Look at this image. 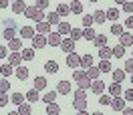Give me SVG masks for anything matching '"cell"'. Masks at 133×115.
Wrapping results in <instances>:
<instances>
[{
    "label": "cell",
    "instance_id": "22",
    "mask_svg": "<svg viewBox=\"0 0 133 115\" xmlns=\"http://www.w3.org/2000/svg\"><path fill=\"white\" fill-rule=\"evenodd\" d=\"M93 20H95V22H99V24H103V22L107 20L105 10H95V12H93Z\"/></svg>",
    "mask_w": 133,
    "mask_h": 115
},
{
    "label": "cell",
    "instance_id": "21",
    "mask_svg": "<svg viewBox=\"0 0 133 115\" xmlns=\"http://www.w3.org/2000/svg\"><path fill=\"white\" fill-rule=\"evenodd\" d=\"M69 6H71V12H73V14H83V4H81V0H73Z\"/></svg>",
    "mask_w": 133,
    "mask_h": 115
},
{
    "label": "cell",
    "instance_id": "1",
    "mask_svg": "<svg viewBox=\"0 0 133 115\" xmlns=\"http://www.w3.org/2000/svg\"><path fill=\"white\" fill-rule=\"evenodd\" d=\"M24 16L30 18V20H34V22H41L42 18H44V12H42V10H38L36 6H26Z\"/></svg>",
    "mask_w": 133,
    "mask_h": 115
},
{
    "label": "cell",
    "instance_id": "12",
    "mask_svg": "<svg viewBox=\"0 0 133 115\" xmlns=\"http://www.w3.org/2000/svg\"><path fill=\"white\" fill-rule=\"evenodd\" d=\"M36 33H41V34H49V33H50V22H46V20H41V22H36Z\"/></svg>",
    "mask_w": 133,
    "mask_h": 115
},
{
    "label": "cell",
    "instance_id": "48",
    "mask_svg": "<svg viewBox=\"0 0 133 115\" xmlns=\"http://www.w3.org/2000/svg\"><path fill=\"white\" fill-rule=\"evenodd\" d=\"M49 2H50V0H36L34 6H36L38 10H44V8H49Z\"/></svg>",
    "mask_w": 133,
    "mask_h": 115
},
{
    "label": "cell",
    "instance_id": "31",
    "mask_svg": "<svg viewBox=\"0 0 133 115\" xmlns=\"http://www.w3.org/2000/svg\"><path fill=\"white\" fill-rule=\"evenodd\" d=\"M30 111H32V107H30V101H24V103H20V105H18V113L28 115Z\"/></svg>",
    "mask_w": 133,
    "mask_h": 115
},
{
    "label": "cell",
    "instance_id": "28",
    "mask_svg": "<svg viewBox=\"0 0 133 115\" xmlns=\"http://www.w3.org/2000/svg\"><path fill=\"white\" fill-rule=\"evenodd\" d=\"M99 57L101 59H111V57H113V49L107 47V44H105V47H101V49H99Z\"/></svg>",
    "mask_w": 133,
    "mask_h": 115
},
{
    "label": "cell",
    "instance_id": "47",
    "mask_svg": "<svg viewBox=\"0 0 133 115\" xmlns=\"http://www.w3.org/2000/svg\"><path fill=\"white\" fill-rule=\"evenodd\" d=\"M111 95H105V93H101V97H99V103L101 105H111Z\"/></svg>",
    "mask_w": 133,
    "mask_h": 115
},
{
    "label": "cell",
    "instance_id": "56",
    "mask_svg": "<svg viewBox=\"0 0 133 115\" xmlns=\"http://www.w3.org/2000/svg\"><path fill=\"white\" fill-rule=\"evenodd\" d=\"M4 28H16V22H14L12 18H6V20H4Z\"/></svg>",
    "mask_w": 133,
    "mask_h": 115
},
{
    "label": "cell",
    "instance_id": "54",
    "mask_svg": "<svg viewBox=\"0 0 133 115\" xmlns=\"http://www.w3.org/2000/svg\"><path fill=\"white\" fill-rule=\"evenodd\" d=\"M8 47H2V44H0V61H2V59H6L8 57Z\"/></svg>",
    "mask_w": 133,
    "mask_h": 115
},
{
    "label": "cell",
    "instance_id": "6",
    "mask_svg": "<svg viewBox=\"0 0 133 115\" xmlns=\"http://www.w3.org/2000/svg\"><path fill=\"white\" fill-rule=\"evenodd\" d=\"M111 107H113V111H123V107H125V97H121V95L113 97V99H111Z\"/></svg>",
    "mask_w": 133,
    "mask_h": 115
},
{
    "label": "cell",
    "instance_id": "16",
    "mask_svg": "<svg viewBox=\"0 0 133 115\" xmlns=\"http://www.w3.org/2000/svg\"><path fill=\"white\" fill-rule=\"evenodd\" d=\"M73 107H75L79 113H81V111H87V99H79V97H75V101H73Z\"/></svg>",
    "mask_w": 133,
    "mask_h": 115
},
{
    "label": "cell",
    "instance_id": "37",
    "mask_svg": "<svg viewBox=\"0 0 133 115\" xmlns=\"http://www.w3.org/2000/svg\"><path fill=\"white\" fill-rule=\"evenodd\" d=\"M16 28H4V33H2V36L6 39V41H12V39H16Z\"/></svg>",
    "mask_w": 133,
    "mask_h": 115
},
{
    "label": "cell",
    "instance_id": "11",
    "mask_svg": "<svg viewBox=\"0 0 133 115\" xmlns=\"http://www.w3.org/2000/svg\"><path fill=\"white\" fill-rule=\"evenodd\" d=\"M57 14H58L61 18H66L69 14H71V6H69V4H65V2H61V4L57 6Z\"/></svg>",
    "mask_w": 133,
    "mask_h": 115
},
{
    "label": "cell",
    "instance_id": "29",
    "mask_svg": "<svg viewBox=\"0 0 133 115\" xmlns=\"http://www.w3.org/2000/svg\"><path fill=\"white\" fill-rule=\"evenodd\" d=\"M99 67H89V69H87V77H89V79H91V81H95V79H99Z\"/></svg>",
    "mask_w": 133,
    "mask_h": 115
},
{
    "label": "cell",
    "instance_id": "2",
    "mask_svg": "<svg viewBox=\"0 0 133 115\" xmlns=\"http://www.w3.org/2000/svg\"><path fill=\"white\" fill-rule=\"evenodd\" d=\"M49 42H46V36L44 34H41V33H36L32 36V49H44Z\"/></svg>",
    "mask_w": 133,
    "mask_h": 115
},
{
    "label": "cell",
    "instance_id": "34",
    "mask_svg": "<svg viewBox=\"0 0 133 115\" xmlns=\"http://www.w3.org/2000/svg\"><path fill=\"white\" fill-rule=\"evenodd\" d=\"M24 97H26V101H30V103H34L36 99H41V97H38V89H34V87L28 91V93H26Z\"/></svg>",
    "mask_w": 133,
    "mask_h": 115
},
{
    "label": "cell",
    "instance_id": "41",
    "mask_svg": "<svg viewBox=\"0 0 133 115\" xmlns=\"http://www.w3.org/2000/svg\"><path fill=\"white\" fill-rule=\"evenodd\" d=\"M57 95H58V91H49V93L42 95V101H44V103H50V101L57 99Z\"/></svg>",
    "mask_w": 133,
    "mask_h": 115
},
{
    "label": "cell",
    "instance_id": "57",
    "mask_svg": "<svg viewBox=\"0 0 133 115\" xmlns=\"http://www.w3.org/2000/svg\"><path fill=\"white\" fill-rule=\"evenodd\" d=\"M125 26H127V28H133V14H129V18L125 20Z\"/></svg>",
    "mask_w": 133,
    "mask_h": 115
},
{
    "label": "cell",
    "instance_id": "14",
    "mask_svg": "<svg viewBox=\"0 0 133 115\" xmlns=\"http://www.w3.org/2000/svg\"><path fill=\"white\" fill-rule=\"evenodd\" d=\"M99 71H101V73H111V71H113V65H111V61H109V59H101Z\"/></svg>",
    "mask_w": 133,
    "mask_h": 115
},
{
    "label": "cell",
    "instance_id": "33",
    "mask_svg": "<svg viewBox=\"0 0 133 115\" xmlns=\"http://www.w3.org/2000/svg\"><path fill=\"white\" fill-rule=\"evenodd\" d=\"M12 73H14V67L10 65V63H8V65H2V67H0V75H2V77H10Z\"/></svg>",
    "mask_w": 133,
    "mask_h": 115
},
{
    "label": "cell",
    "instance_id": "64",
    "mask_svg": "<svg viewBox=\"0 0 133 115\" xmlns=\"http://www.w3.org/2000/svg\"><path fill=\"white\" fill-rule=\"evenodd\" d=\"M10 2H14V0H10Z\"/></svg>",
    "mask_w": 133,
    "mask_h": 115
},
{
    "label": "cell",
    "instance_id": "18",
    "mask_svg": "<svg viewBox=\"0 0 133 115\" xmlns=\"http://www.w3.org/2000/svg\"><path fill=\"white\" fill-rule=\"evenodd\" d=\"M123 89H121V83H111L109 85V95L111 97H117V95H121Z\"/></svg>",
    "mask_w": 133,
    "mask_h": 115
},
{
    "label": "cell",
    "instance_id": "10",
    "mask_svg": "<svg viewBox=\"0 0 133 115\" xmlns=\"http://www.w3.org/2000/svg\"><path fill=\"white\" fill-rule=\"evenodd\" d=\"M10 8H12V12H16V14H24L26 4L22 2V0H14V2L10 4Z\"/></svg>",
    "mask_w": 133,
    "mask_h": 115
},
{
    "label": "cell",
    "instance_id": "15",
    "mask_svg": "<svg viewBox=\"0 0 133 115\" xmlns=\"http://www.w3.org/2000/svg\"><path fill=\"white\" fill-rule=\"evenodd\" d=\"M57 91L61 93V95H69V93H71V83L69 81H58Z\"/></svg>",
    "mask_w": 133,
    "mask_h": 115
},
{
    "label": "cell",
    "instance_id": "53",
    "mask_svg": "<svg viewBox=\"0 0 133 115\" xmlns=\"http://www.w3.org/2000/svg\"><path fill=\"white\" fill-rule=\"evenodd\" d=\"M123 97H125V101H133V87L127 89V91H123Z\"/></svg>",
    "mask_w": 133,
    "mask_h": 115
},
{
    "label": "cell",
    "instance_id": "35",
    "mask_svg": "<svg viewBox=\"0 0 133 115\" xmlns=\"http://www.w3.org/2000/svg\"><path fill=\"white\" fill-rule=\"evenodd\" d=\"M105 14H107V20L117 22V18H119V10H117V8H109V10H105Z\"/></svg>",
    "mask_w": 133,
    "mask_h": 115
},
{
    "label": "cell",
    "instance_id": "44",
    "mask_svg": "<svg viewBox=\"0 0 133 115\" xmlns=\"http://www.w3.org/2000/svg\"><path fill=\"white\" fill-rule=\"evenodd\" d=\"M121 33H123V26L119 24V22H113V24H111V34H117V36H119Z\"/></svg>",
    "mask_w": 133,
    "mask_h": 115
},
{
    "label": "cell",
    "instance_id": "60",
    "mask_svg": "<svg viewBox=\"0 0 133 115\" xmlns=\"http://www.w3.org/2000/svg\"><path fill=\"white\" fill-rule=\"evenodd\" d=\"M113 2H117V4H125L127 0H113Z\"/></svg>",
    "mask_w": 133,
    "mask_h": 115
},
{
    "label": "cell",
    "instance_id": "4",
    "mask_svg": "<svg viewBox=\"0 0 133 115\" xmlns=\"http://www.w3.org/2000/svg\"><path fill=\"white\" fill-rule=\"evenodd\" d=\"M58 47L65 50V53H73V50H75V41H73L71 36H66V39H63V41H61V44H58Z\"/></svg>",
    "mask_w": 133,
    "mask_h": 115
},
{
    "label": "cell",
    "instance_id": "51",
    "mask_svg": "<svg viewBox=\"0 0 133 115\" xmlns=\"http://www.w3.org/2000/svg\"><path fill=\"white\" fill-rule=\"evenodd\" d=\"M85 75H87V73H83V71H75V73H73V81L79 83V81H81V79L85 77Z\"/></svg>",
    "mask_w": 133,
    "mask_h": 115
},
{
    "label": "cell",
    "instance_id": "40",
    "mask_svg": "<svg viewBox=\"0 0 133 115\" xmlns=\"http://www.w3.org/2000/svg\"><path fill=\"white\" fill-rule=\"evenodd\" d=\"M44 87H46V79H44V77H36V79H34V89L42 91Z\"/></svg>",
    "mask_w": 133,
    "mask_h": 115
},
{
    "label": "cell",
    "instance_id": "39",
    "mask_svg": "<svg viewBox=\"0 0 133 115\" xmlns=\"http://www.w3.org/2000/svg\"><path fill=\"white\" fill-rule=\"evenodd\" d=\"M71 39H73V41H81V39H83V28H71Z\"/></svg>",
    "mask_w": 133,
    "mask_h": 115
},
{
    "label": "cell",
    "instance_id": "52",
    "mask_svg": "<svg viewBox=\"0 0 133 115\" xmlns=\"http://www.w3.org/2000/svg\"><path fill=\"white\" fill-rule=\"evenodd\" d=\"M75 97H79V99H87V91H85V89H81V87H79V89L75 91Z\"/></svg>",
    "mask_w": 133,
    "mask_h": 115
},
{
    "label": "cell",
    "instance_id": "38",
    "mask_svg": "<svg viewBox=\"0 0 133 115\" xmlns=\"http://www.w3.org/2000/svg\"><path fill=\"white\" fill-rule=\"evenodd\" d=\"M91 65H93V57L91 55H83V57H81V67H83V69H89Z\"/></svg>",
    "mask_w": 133,
    "mask_h": 115
},
{
    "label": "cell",
    "instance_id": "46",
    "mask_svg": "<svg viewBox=\"0 0 133 115\" xmlns=\"http://www.w3.org/2000/svg\"><path fill=\"white\" fill-rule=\"evenodd\" d=\"M81 20H83V26H85V28H87V26H93V22H95V20H93V14H85Z\"/></svg>",
    "mask_w": 133,
    "mask_h": 115
},
{
    "label": "cell",
    "instance_id": "3",
    "mask_svg": "<svg viewBox=\"0 0 133 115\" xmlns=\"http://www.w3.org/2000/svg\"><path fill=\"white\" fill-rule=\"evenodd\" d=\"M66 65H69V67H73V69L81 67V57L77 55L75 50H73V53H66Z\"/></svg>",
    "mask_w": 133,
    "mask_h": 115
},
{
    "label": "cell",
    "instance_id": "59",
    "mask_svg": "<svg viewBox=\"0 0 133 115\" xmlns=\"http://www.w3.org/2000/svg\"><path fill=\"white\" fill-rule=\"evenodd\" d=\"M10 4V0H0V8H6Z\"/></svg>",
    "mask_w": 133,
    "mask_h": 115
},
{
    "label": "cell",
    "instance_id": "50",
    "mask_svg": "<svg viewBox=\"0 0 133 115\" xmlns=\"http://www.w3.org/2000/svg\"><path fill=\"white\" fill-rule=\"evenodd\" d=\"M123 67H125V73H129V75H131V73H133V57H131V59H127Z\"/></svg>",
    "mask_w": 133,
    "mask_h": 115
},
{
    "label": "cell",
    "instance_id": "20",
    "mask_svg": "<svg viewBox=\"0 0 133 115\" xmlns=\"http://www.w3.org/2000/svg\"><path fill=\"white\" fill-rule=\"evenodd\" d=\"M71 28H73V26L69 24V22H65V20H61V22L57 24V30L61 34H71Z\"/></svg>",
    "mask_w": 133,
    "mask_h": 115
},
{
    "label": "cell",
    "instance_id": "45",
    "mask_svg": "<svg viewBox=\"0 0 133 115\" xmlns=\"http://www.w3.org/2000/svg\"><path fill=\"white\" fill-rule=\"evenodd\" d=\"M8 89H10V83L6 81V77H2L0 79V93H6Z\"/></svg>",
    "mask_w": 133,
    "mask_h": 115
},
{
    "label": "cell",
    "instance_id": "5",
    "mask_svg": "<svg viewBox=\"0 0 133 115\" xmlns=\"http://www.w3.org/2000/svg\"><path fill=\"white\" fill-rule=\"evenodd\" d=\"M105 89H107V87H105V83L101 81V79H95V81L91 83V91L95 93V95H101V93H105Z\"/></svg>",
    "mask_w": 133,
    "mask_h": 115
},
{
    "label": "cell",
    "instance_id": "36",
    "mask_svg": "<svg viewBox=\"0 0 133 115\" xmlns=\"http://www.w3.org/2000/svg\"><path fill=\"white\" fill-rule=\"evenodd\" d=\"M20 55H22V61H32L34 59V49H22Z\"/></svg>",
    "mask_w": 133,
    "mask_h": 115
},
{
    "label": "cell",
    "instance_id": "58",
    "mask_svg": "<svg viewBox=\"0 0 133 115\" xmlns=\"http://www.w3.org/2000/svg\"><path fill=\"white\" fill-rule=\"evenodd\" d=\"M123 113L125 115H133V107H123Z\"/></svg>",
    "mask_w": 133,
    "mask_h": 115
},
{
    "label": "cell",
    "instance_id": "8",
    "mask_svg": "<svg viewBox=\"0 0 133 115\" xmlns=\"http://www.w3.org/2000/svg\"><path fill=\"white\" fill-rule=\"evenodd\" d=\"M119 42H121L123 47H133V34L127 33V30H123V33L119 34Z\"/></svg>",
    "mask_w": 133,
    "mask_h": 115
},
{
    "label": "cell",
    "instance_id": "23",
    "mask_svg": "<svg viewBox=\"0 0 133 115\" xmlns=\"http://www.w3.org/2000/svg\"><path fill=\"white\" fill-rule=\"evenodd\" d=\"M91 42L97 47V49H101V47H105V44H107V36H105V34H97Z\"/></svg>",
    "mask_w": 133,
    "mask_h": 115
},
{
    "label": "cell",
    "instance_id": "26",
    "mask_svg": "<svg viewBox=\"0 0 133 115\" xmlns=\"http://www.w3.org/2000/svg\"><path fill=\"white\" fill-rule=\"evenodd\" d=\"M95 36H97V33H95V28H93V26L83 28V39H85V41H93Z\"/></svg>",
    "mask_w": 133,
    "mask_h": 115
},
{
    "label": "cell",
    "instance_id": "24",
    "mask_svg": "<svg viewBox=\"0 0 133 115\" xmlns=\"http://www.w3.org/2000/svg\"><path fill=\"white\" fill-rule=\"evenodd\" d=\"M8 49L10 50H16V53H18V50H22V41H20L18 36H16V39H12V41H8Z\"/></svg>",
    "mask_w": 133,
    "mask_h": 115
},
{
    "label": "cell",
    "instance_id": "17",
    "mask_svg": "<svg viewBox=\"0 0 133 115\" xmlns=\"http://www.w3.org/2000/svg\"><path fill=\"white\" fill-rule=\"evenodd\" d=\"M14 75H16L20 81H26V79H28V69H26V67H22V65H18L16 71H14Z\"/></svg>",
    "mask_w": 133,
    "mask_h": 115
},
{
    "label": "cell",
    "instance_id": "49",
    "mask_svg": "<svg viewBox=\"0 0 133 115\" xmlns=\"http://www.w3.org/2000/svg\"><path fill=\"white\" fill-rule=\"evenodd\" d=\"M123 6V12H127V14H133V2L131 0H127L125 4H121Z\"/></svg>",
    "mask_w": 133,
    "mask_h": 115
},
{
    "label": "cell",
    "instance_id": "62",
    "mask_svg": "<svg viewBox=\"0 0 133 115\" xmlns=\"http://www.w3.org/2000/svg\"><path fill=\"white\" fill-rule=\"evenodd\" d=\"M89 2H97V0H89Z\"/></svg>",
    "mask_w": 133,
    "mask_h": 115
},
{
    "label": "cell",
    "instance_id": "27",
    "mask_svg": "<svg viewBox=\"0 0 133 115\" xmlns=\"http://www.w3.org/2000/svg\"><path fill=\"white\" fill-rule=\"evenodd\" d=\"M46 113L49 115H58L61 113V107H58L55 101H50V103H46Z\"/></svg>",
    "mask_w": 133,
    "mask_h": 115
},
{
    "label": "cell",
    "instance_id": "32",
    "mask_svg": "<svg viewBox=\"0 0 133 115\" xmlns=\"http://www.w3.org/2000/svg\"><path fill=\"white\" fill-rule=\"evenodd\" d=\"M44 18H46V22H50V24H58V22H61V16L57 14V10H55V12H49Z\"/></svg>",
    "mask_w": 133,
    "mask_h": 115
},
{
    "label": "cell",
    "instance_id": "43",
    "mask_svg": "<svg viewBox=\"0 0 133 115\" xmlns=\"http://www.w3.org/2000/svg\"><path fill=\"white\" fill-rule=\"evenodd\" d=\"M91 79H89V77H87V75H85V77H83V79H81V81H79V87H81V89H85V91H87V89H91Z\"/></svg>",
    "mask_w": 133,
    "mask_h": 115
},
{
    "label": "cell",
    "instance_id": "13",
    "mask_svg": "<svg viewBox=\"0 0 133 115\" xmlns=\"http://www.w3.org/2000/svg\"><path fill=\"white\" fill-rule=\"evenodd\" d=\"M111 75H113V81L115 83H123L125 81V69H115V71H111Z\"/></svg>",
    "mask_w": 133,
    "mask_h": 115
},
{
    "label": "cell",
    "instance_id": "63",
    "mask_svg": "<svg viewBox=\"0 0 133 115\" xmlns=\"http://www.w3.org/2000/svg\"><path fill=\"white\" fill-rule=\"evenodd\" d=\"M131 57H133V50H131Z\"/></svg>",
    "mask_w": 133,
    "mask_h": 115
},
{
    "label": "cell",
    "instance_id": "9",
    "mask_svg": "<svg viewBox=\"0 0 133 115\" xmlns=\"http://www.w3.org/2000/svg\"><path fill=\"white\" fill-rule=\"evenodd\" d=\"M8 63L12 67H18L20 63H22V55H20V50H12V53H8Z\"/></svg>",
    "mask_w": 133,
    "mask_h": 115
},
{
    "label": "cell",
    "instance_id": "19",
    "mask_svg": "<svg viewBox=\"0 0 133 115\" xmlns=\"http://www.w3.org/2000/svg\"><path fill=\"white\" fill-rule=\"evenodd\" d=\"M44 71H46V73H50V75L58 73V65H57V61H46V63H44Z\"/></svg>",
    "mask_w": 133,
    "mask_h": 115
},
{
    "label": "cell",
    "instance_id": "55",
    "mask_svg": "<svg viewBox=\"0 0 133 115\" xmlns=\"http://www.w3.org/2000/svg\"><path fill=\"white\" fill-rule=\"evenodd\" d=\"M8 101H10V97L6 95V93H0V107H4Z\"/></svg>",
    "mask_w": 133,
    "mask_h": 115
},
{
    "label": "cell",
    "instance_id": "25",
    "mask_svg": "<svg viewBox=\"0 0 133 115\" xmlns=\"http://www.w3.org/2000/svg\"><path fill=\"white\" fill-rule=\"evenodd\" d=\"M10 101H12V103L18 107L20 103H24V101H26V97L22 95V93H18V91H16V93H12V95H10Z\"/></svg>",
    "mask_w": 133,
    "mask_h": 115
},
{
    "label": "cell",
    "instance_id": "61",
    "mask_svg": "<svg viewBox=\"0 0 133 115\" xmlns=\"http://www.w3.org/2000/svg\"><path fill=\"white\" fill-rule=\"evenodd\" d=\"M131 85H133V73H131Z\"/></svg>",
    "mask_w": 133,
    "mask_h": 115
},
{
    "label": "cell",
    "instance_id": "42",
    "mask_svg": "<svg viewBox=\"0 0 133 115\" xmlns=\"http://www.w3.org/2000/svg\"><path fill=\"white\" fill-rule=\"evenodd\" d=\"M125 55V47L123 44H121V42H119V44H117V47H113V57H117V59H121Z\"/></svg>",
    "mask_w": 133,
    "mask_h": 115
},
{
    "label": "cell",
    "instance_id": "30",
    "mask_svg": "<svg viewBox=\"0 0 133 115\" xmlns=\"http://www.w3.org/2000/svg\"><path fill=\"white\" fill-rule=\"evenodd\" d=\"M20 34H22V39H32L36 33H34L32 26H22V28H20Z\"/></svg>",
    "mask_w": 133,
    "mask_h": 115
},
{
    "label": "cell",
    "instance_id": "7",
    "mask_svg": "<svg viewBox=\"0 0 133 115\" xmlns=\"http://www.w3.org/2000/svg\"><path fill=\"white\" fill-rule=\"evenodd\" d=\"M61 41H63V34L58 33H50L49 36H46V42H49L50 47H58V44H61Z\"/></svg>",
    "mask_w": 133,
    "mask_h": 115
}]
</instances>
